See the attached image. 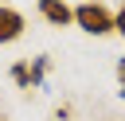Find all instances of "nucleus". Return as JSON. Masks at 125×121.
I'll use <instances>...</instances> for the list:
<instances>
[{
    "instance_id": "1",
    "label": "nucleus",
    "mask_w": 125,
    "mask_h": 121,
    "mask_svg": "<svg viewBox=\"0 0 125 121\" xmlns=\"http://www.w3.org/2000/svg\"><path fill=\"white\" fill-rule=\"evenodd\" d=\"M74 23L86 31V35H109L113 31V12L98 0H82L74 8Z\"/></svg>"
},
{
    "instance_id": "2",
    "label": "nucleus",
    "mask_w": 125,
    "mask_h": 121,
    "mask_svg": "<svg viewBox=\"0 0 125 121\" xmlns=\"http://www.w3.org/2000/svg\"><path fill=\"white\" fill-rule=\"evenodd\" d=\"M39 16H43L51 27H66V23H74V8H70L66 0H39Z\"/></svg>"
},
{
    "instance_id": "3",
    "label": "nucleus",
    "mask_w": 125,
    "mask_h": 121,
    "mask_svg": "<svg viewBox=\"0 0 125 121\" xmlns=\"http://www.w3.org/2000/svg\"><path fill=\"white\" fill-rule=\"evenodd\" d=\"M23 27H27V20H23L16 8L0 4V43H16V39L23 35Z\"/></svg>"
},
{
    "instance_id": "4",
    "label": "nucleus",
    "mask_w": 125,
    "mask_h": 121,
    "mask_svg": "<svg viewBox=\"0 0 125 121\" xmlns=\"http://www.w3.org/2000/svg\"><path fill=\"white\" fill-rule=\"evenodd\" d=\"M27 66H31V86H43V82H47V66H51V59H47V55H35Z\"/></svg>"
},
{
    "instance_id": "5",
    "label": "nucleus",
    "mask_w": 125,
    "mask_h": 121,
    "mask_svg": "<svg viewBox=\"0 0 125 121\" xmlns=\"http://www.w3.org/2000/svg\"><path fill=\"white\" fill-rule=\"evenodd\" d=\"M8 78H12V82H16L20 90H31V66H27V62H12Z\"/></svg>"
},
{
    "instance_id": "6",
    "label": "nucleus",
    "mask_w": 125,
    "mask_h": 121,
    "mask_svg": "<svg viewBox=\"0 0 125 121\" xmlns=\"http://www.w3.org/2000/svg\"><path fill=\"white\" fill-rule=\"evenodd\" d=\"M113 74H117V94H121V101H125V59H117V66H113Z\"/></svg>"
},
{
    "instance_id": "7",
    "label": "nucleus",
    "mask_w": 125,
    "mask_h": 121,
    "mask_svg": "<svg viewBox=\"0 0 125 121\" xmlns=\"http://www.w3.org/2000/svg\"><path fill=\"white\" fill-rule=\"evenodd\" d=\"M113 31H117V35H125V4L113 12Z\"/></svg>"
}]
</instances>
